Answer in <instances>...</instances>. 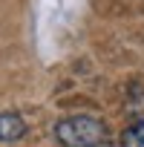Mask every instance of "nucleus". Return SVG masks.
<instances>
[{
    "label": "nucleus",
    "mask_w": 144,
    "mask_h": 147,
    "mask_svg": "<svg viewBox=\"0 0 144 147\" xmlns=\"http://www.w3.org/2000/svg\"><path fill=\"white\" fill-rule=\"evenodd\" d=\"M55 138L66 147H98L107 138V127L92 115H72L55 124Z\"/></svg>",
    "instance_id": "obj_1"
},
{
    "label": "nucleus",
    "mask_w": 144,
    "mask_h": 147,
    "mask_svg": "<svg viewBox=\"0 0 144 147\" xmlns=\"http://www.w3.org/2000/svg\"><path fill=\"white\" fill-rule=\"evenodd\" d=\"M26 133V124L17 113H0V141H15Z\"/></svg>",
    "instance_id": "obj_2"
},
{
    "label": "nucleus",
    "mask_w": 144,
    "mask_h": 147,
    "mask_svg": "<svg viewBox=\"0 0 144 147\" xmlns=\"http://www.w3.org/2000/svg\"><path fill=\"white\" fill-rule=\"evenodd\" d=\"M121 144L124 147H144V121H135L133 127H127Z\"/></svg>",
    "instance_id": "obj_3"
}]
</instances>
